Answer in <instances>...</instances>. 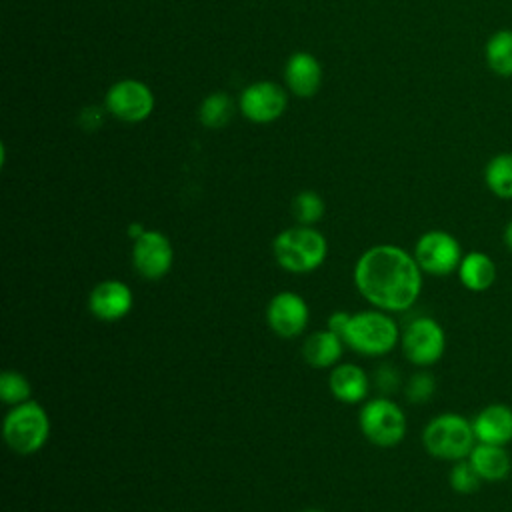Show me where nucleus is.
Instances as JSON below:
<instances>
[{
    "label": "nucleus",
    "instance_id": "1",
    "mask_svg": "<svg viewBox=\"0 0 512 512\" xmlns=\"http://www.w3.org/2000/svg\"><path fill=\"white\" fill-rule=\"evenodd\" d=\"M422 268L396 244H376L354 266V284L364 300L384 312H404L422 292Z\"/></svg>",
    "mask_w": 512,
    "mask_h": 512
},
{
    "label": "nucleus",
    "instance_id": "2",
    "mask_svg": "<svg viewBox=\"0 0 512 512\" xmlns=\"http://www.w3.org/2000/svg\"><path fill=\"white\" fill-rule=\"evenodd\" d=\"M272 254L280 268L292 274H306L320 268L328 254V242L314 226H292L272 242Z\"/></svg>",
    "mask_w": 512,
    "mask_h": 512
},
{
    "label": "nucleus",
    "instance_id": "3",
    "mask_svg": "<svg viewBox=\"0 0 512 512\" xmlns=\"http://www.w3.org/2000/svg\"><path fill=\"white\" fill-rule=\"evenodd\" d=\"M342 340L358 354L384 356L400 342V328L384 310H360L350 316Z\"/></svg>",
    "mask_w": 512,
    "mask_h": 512
},
{
    "label": "nucleus",
    "instance_id": "4",
    "mask_svg": "<svg viewBox=\"0 0 512 512\" xmlns=\"http://www.w3.org/2000/svg\"><path fill=\"white\" fill-rule=\"evenodd\" d=\"M422 444L432 458L448 462L464 460L476 444L472 420L456 412H442L424 426Z\"/></svg>",
    "mask_w": 512,
    "mask_h": 512
},
{
    "label": "nucleus",
    "instance_id": "5",
    "mask_svg": "<svg viewBox=\"0 0 512 512\" xmlns=\"http://www.w3.org/2000/svg\"><path fill=\"white\" fill-rule=\"evenodd\" d=\"M2 432L12 452L28 456L46 444L50 436V418L42 404L36 400H26L8 410Z\"/></svg>",
    "mask_w": 512,
    "mask_h": 512
},
{
    "label": "nucleus",
    "instance_id": "6",
    "mask_svg": "<svg viewBox=\"0 0 512 512\" xmlns=\"http://www.w3.org/2000/svg\"><path fill=\"white\" fill-rule=\"evenodd\" d=\"M358 424L364 438L380 448L400 444L408 428L404 410L386 396L366 400L360 408Z\"/></svg>",
    "mask_w": 512,
    "mask_h": 512
},
{
    "label": "nucleus",
    "instance_id": "7",
    "mask_svg": "<svg viewBox=\"0 0 512 512\" xmlns=\"http://www.w3.org/2000/svg\"><path fill=\"white\" fill-rule=\"evenodd\" d=\"M400 348L408 362L420 368H428L444 356V328L432 316H418L402 330Z\"/></svg>",
    "mask_w": 512,
    "mask_h": 512
},
{
    "label": "nucleus",
    "instance_id": "8",
    "mask_svg": "<svg viewBox=\"0 0 512 512\" xmlns=\"http://www.w3.org/2000/svg\"><path fill=\"white\" fill-rule=\"evenodd\" d=\"M414 258L422 272L432 276H448L458 270L462 260V246L446 230H428L414 244Z\"/></svg>",
    "mask_w": 512,
    "mask_h": 512
},
{
    "label": "nucleus",
    "instance_id": "9",
    "mask_svg": "<svg viewBox=\"0 0 512 512\" xmlns=\"http://www.w3.org/2000/svg\"><path fill=\"white\" fill-rule=\"evenodd\" d=\"M106 110L122 122H142L154 110L152 90L134 78L114 82L104 98Z\"/></svg>",
    "mask_w": 512,
    "mask_h": 512
},
{
    "label": "nucleus",
    "instance_id": "10",
    "mask_svg": "<svg viewBox=\"0 0 512 512\" xmlns=\"http://www.w3.org/2000/svg\"><path fill=\"white\" fill-rule=\"evenodd\" d=\"M174 262V250L166 234L146 230L132 242V266L144 280L164 278Z\"/></svg>",
    "mask_w": 512,
    "mask_h": 512
},
{
    "label": "nucleus",
    "instance_id": "11",
    "mask_svg": "<svg viewBox=\"0 0 512 512\" xmlns=\"http://www.w3.org/2000/svg\"><path fill=\"white\" fill-rule=\"evenodd\" d=\"M238 104L244 118L254 124H268L284 114L288 106V96L284 88L276 82L260 80L242 90Z\"/></svg>",
    "mask_w": 512,
    "mask_h": 512
},
{
    "label": "nucleus",
    "instance_id": "12",
    "mask_svg": "<svg viewBox=\"0 0 512 512\" xmlns=\"http://www.w3.org/2000/svg\"><path fill=\"white\" fill-rule=\"evenodd\" d=\"M310 310L306 300L292 290H282L266 306V324L280 338H296L308 326Z\"/></svg>",
    "mask_w": 512,
    "mask_h": 512
},
{
    "label": "nucleus",
    "instance_id": "13",
    "mask_svg": "<svg viewBox=\"0 0 512 512\" xmlns=\"http://www.w3.org/2000/svg\"><path fill=\"white\" fill-rule=\"evenodd\" d=\"M134 306L132 288L122 280H102L88 294V310L104 322H116L130 314Z\"/></svg>",
    "mask_w": 512,
    "mask_h": 512
},
{
    "label": "nucleus",
    "instance_id": "14",
    "mask_svg": "<svg viewBox=\"0 0 512 512\" xmlns=\"http://www.w3.org/2000/svg\"><path fill=\"white\" fill-rule=\"evenodd\" d=\"M476 442L506 446L512 442V406L504 402L486 404L472 418Z\"/></svg>",
    "mask_w": 512,
    "mask_h": 512
},
{
    "label": "nucleus",
    "instance_id": "15",
    "mask_svg": "<svg viewBox=\"0 0 512 512\" xmlns=\"http://www.w3.org/2000/svg\"><path fill=\"white\" fill-rule=\"evenodd\" d=\"M284 82L288 90L300 98H310L322 84V66L308 52H294L284 66Z\"/></svg>",
    "mask_w": 512,
    "mask_h": 512
},
{
    "label": "nucleus",
    "instance_id": "16",
    "mask_svg": "<svg viewBox=\"0 0 512 512\" xmlns=\"http://www.w3.org/2000/svg\"><path fill=\"white\" fill-rule=\"evenodd\" d=\"M468 462L482 482H500L512 474V456L506 446L476 442L468 454Z\"/></svg>",
    "mask_w": 512,
    "mask_h": 512
},
{
    "label": "nucleus",
    "instance_id": "17",
    "mask_svg": "<svg viewBox=\"0 0 512 512\" xmlns=\"http://www.w3.org/2000/svg\"><path fill=\"white\" fill-rule=\"evenodd\" d=\"M328 388L344 404H358L368 396V376L358 364L342 362L330 370Z\"/></svg>",
    "mask_w": 512,
    "mask_h": 512
},
{
    "label": "nucleus",
    "instance_id": "18",
    "mask_svg": "<svg viewBox=\"0 0 512 512\" xmlns=\"http://www.w3.org/2000/svg\"><path fill=\"white\" fill-rule=\"evenodd\" d=\"M460 284L470 290V292H486L488 288L494 286L498 268L492 256L480 250L466 252L460 260V266L456 270Z\"/></svg>",
    "mask_w": 512,
    "mask_h": 512
},
{
    "label": "nucleus",
    "instance_id": "19",
    "mask_svg": "<svg viewBox=\"0 0 512 512\" xmlns=\"http://www.w3.org/2000/svg\"><path fill=\"white\" fill-rule=\"evenodd\" d=\"M344 346V340L326 328L320 332H312L304 340L302 356L314 368H334L342 358Z\"/></svg>",
    "mask_w": 512,
    "mask_h": 512
},
{
    "label": "nucleus",
    "instance_id": "20",
    "mask_svg": "<svg viewBox=\"0 0 512 512\" xmlns=\"http://www.w3.org/2000/svg\"><path fill=\"white\" fill-rule=\"evenodd\" d=\"M484 60L490 72L500 78H512V30L500 28L484 44Z\"/></svg>",
    "mask_w": 512,
    "mask_h": 512
},
{
    "label": "nucleus",
    "instance_id": "21",
    "mask_svg": "<svg viewBox=\"0 0 512 512\" xmlns=\"http://www.w3.org/2000/svg\"><path fill=\"white\" fill-rule=\"evenodd\" d=\"M484 184L496 198L512 200V152H500L486 162Z\"/></svg>",
    "mask_w": 512,
    "mask_h": 512
},
{
    "label": "nucleus",
    "instance_id": "22",
    "mask_svg": "<svg viewBox=\"0 0 512 512\" xmlns=\"http://www.w3.org/2000/svg\"><path fill=\"white\" fill-rule=\"evenodd\" d=\"M232 112L234 108L230 96L224 92H214L202 100L198 116L206 128H222L232 118Z\"/></svg>",
    "mask_w": 512,
    "mask_h": 512
},
{
    "label": "nucleus",
    "instance_id": "23",
    "mask_svg": "<svg viewBox=\"0 0 512 512\" xmlns=\"http://www.w3.org/2000/svg\"><path fill=\"white\" fill-rule=\"evenodd\" d=\"M292 214L298 224L312 226L324 216V200L314 190L298 192L292 200Z\"/></svg>",
    "mask_w": 512,
    "mask_h": 512
},
{
    "label": "nucleus",
    "instance_id": "24",
    "mask_svg": "<svg viewBox=\"0 0 512 512\" xmlns=\"http://www.w3.org/2000/svg\"><path fill=\"white\" fill-rule=\"evenodd\" d=\"M30 392H32V386L24 374L16 370H6L0 374V398L4 404L8 406L22 404L30 400Z\"/></svg>",
    "mask_w": 512,
    "mask_h": 512
},
{
    "label": "nucleus",
    "instance_id": "25",
    "mask_svg": "<svg viewBox=\"0 0 512 512\" xmlns=\"http://www.w3.org/2000/svg\"><path fill=\"white\" fill-rule=\"evenodd\" d=\"M448 482H450V488L458 494H474L482 486V478L476 474L468 458L454 462L448 474Z\"/></svg>",
    "mask_w": 512,
    "mask_h": 512
},
{
    "label": "nucleus",
    "instance_id": "26",
    "mask_svg": "<svg viewBox=\"0 0 512 512\" xmlns=\"http://www.w3.org/2000/svg\"><path fill=\"white\" fill-rule=\"evenodd\" d=\"M436 390V380L430 372H416L410 376V380L406 382L404 394L406 400L412 404H424L434 396Z\"/></svg>",
    "mask_w": 512,
    "mask_h": 512
},
{
    "label": "nucleus",
    "instance_id": "27",
    "mask_svg": "<svg viewBox=\"0 0 512 512\" xmlns=\"http://www.w3.org/2000/svg\"><path fill=\"white\" fill-rule=\"evenodd\" d=\"M376 384L384 392L394 390L398 386V372L392 366H380L376 372Z\"/></svg>",
    "mask_w": 512,
    "mask_h": 512
},
{
    "label": "nucleus",
    "instance_id": "28",
    "mask_svg": "<svg viewBox=\"0 0 512 512\" xmlns=\"http://www.w3.org/2000/svg\"><path fill=\"white\" fill-rule=\"evenodd\" d=\"M350 316H352V314H348L346 310H336V312H332V314L328 316L326 328L342 338V334H344V330H346V326H348V322H350Z\"/></svg>",
    "mask_w": 512,
    "mask_h": 512
},
{
    "label": "nucleus",
    "instance_id": "29",
    "mask_svg": "<svg viewBox=\"0 0 512 512\" xmlns=\"http://www.w3.org/2000/svg\"><path fill=\"white\" fill-rule=\"evenodd\" d=\"M146 232V228L142 226V224H138V222H132L130 226H128V236L132 238V242L138 238V236H142Z\"/></svg>",
    "mask_w": 512,
    "mask_h": 512
},
{
    "label": "nucleus",
    "instance_id": "30",
    "mask_svg": "<svg viewBox=\"0 0 512 512\" xmlns=\"http://www.w3.org/2000/svg\"><path fill=\"white\" fill-rule=\"evenodd\" d=\"M502 240L506 244V248L512 252V218L508 220V224L504 226V232H502Z\"/></svg>",
    "mask_w": 512,
    "mask_h": 512
},
{
    "label": "nucleus",
    "instance_id": "31",
    "mask_svg": "<svg viewBox=\"0 0 512 512\" xmlns=\"http://www.w3.org/2000/svg\"><path fill=\"white\" fill-rule=\"evenodd\" d=\"M302 512H322V510H316V508H308V510H302Z\"/></svg>",
    "mask_w": 512,
    "mask_h": 512
}]
</instances>
